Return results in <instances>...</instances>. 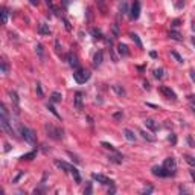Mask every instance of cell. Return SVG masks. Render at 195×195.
<instances>
[{"label":"cell","mask_w":195,"mask_h":195,"mask_svg":"<svg viewBox=\"0 0 195 195\" xmlns=\"http://www.w3.org/2000/svg\"><path fill=\"white\" fill-rule=\"evenodd\" d=\"M44 130H46L47 136L51 137V139H54V140H61L64 137V130L60 128V127H54L52 124H46Z\"/></svg>","instance_id":"6da1fadb"},{"label":"cell","mask_w":195,"mask_h":195,"mask_svg":"<svg viewBox=\"0 0 195 195\" xmlns=\"http://www.w3.org/2000/svg\"><path fill=\"white\" fill-rule=\"evenodd\" d=\"M20 134L24 139V142H28L29 145H35L37 143V136H35V133L31 128H26V127L20 125Z\"/></svg>","instance_id":"7a4b0ae2"},{"label":"cell","mask_w":195,"mask_h":195,"mask_svg":"<svg viewBox=\"0 0 195 195\" xmlns=\"http://www.w3.org/2000/svg\"><path fill=\"white\" fill-rule=\"evenodd\" d=\"M90 76H91V73L88 70H85V69H76L75 72H73V79H75L78 84L87 82L90 79Z\"/></svg>","instance_id":"3957f363"},{"label":"cell","mask_w":195,"mask_h":195,"mask_svg":"<svg viewBox=\"0 0 195 195\" xmlns=\"http://www.w3.org/2000/svg\"><path fill=\"white\" fill-rule=\"evenodd\" d=\"M0 125H2V128H3V131H6V134L8 136H15V131L12 130V125H11V122L8 120V116H0Z\"/></svg>","instance_id":"277c9868"},{"label":"cell","mask_w":195,"mask_h":195,"mask_svg":"<svg viewBox=\"0 0 195 195\" xmlns=\"http://www.w3.org/2000/svg\"><path fill=\"white\" fill-rule=\"evenodd\" d=\"M153 174L156 175V177H172V175H175L174 172H171V171H168L163 165L162 166H153Z\"/></svg>","instance_id":"5b68a950"},{"label":"cell","mask_w":195,"mask_h":195,"mask_svg":"<svg viewBox=\"0 0 195 195\" xmlns=\"http://www.w3.org/2000/svg\"><path fill=\"white\" fill-rule=\"evenodd\" d=\"M91 178L96 180L98 183L104 184V186H113V184H114V181H113L111 178H108V177H105V175H102V174H96V172H93V174H91Z\"/></svg>","instance_id":"8992f818"},{"label":"cell","mask_w":195,"mask_h":195,"mask_svg":"<svg viewBox=\"0 0 195 195\" xmlns=\"http://www.w3.org/2000/svg\"><path fill=\"white\" fill-rule=\"evenodd\" d=\"M160 93L165 96V98H168V99H172V101H177V94H175V91L171 88V87H166V85H162L160 88Z\"/></svg>","instance_id":"52a82bcc"},{"label":"cell","mask_w":195,"mask_h":195,"mask_svg":"<svg viewBox=\"0 0 195 195\" xmlns=\"http://www.w3.org/2000/svg\"><path fill=\"white\" fill-rule=\"evenodd\" d=\"M82 101H84V93L82 91H76L75 93V98H73V105L78 111L82 110Z\"/></svg>","instance_id":"ba28073f"},{"label":"cell","mask_w":195,"mask_h":195,"mask_svg":"<svg viewBox=\"0 0 195 195\" xmlns=\"http://www.w3.org/2000/svg\"><path fill=\"white\" fill-rule=\"evenodd\" d=\"M163 166H165L168 171H171V172H174V174H175V171H177V162H175V159H172V157L165 159Z\"/></svg>","instance_id":"9c48e42d"},{"label":"cell","mask_w":195,"mask_h":195,"mask_svg":"<svg viewBox=\"0 0 195 195\" xmlns=\"http://www.w3.org/2000/svg\"><path fill=\"white\" fill-rule=\"evenodd\" d=\"M140 15V3L137 2V0H134V3L131 6V11H130V18L131 20H137Z\"/></svg>","instance_id":"30bf717a"},{"label":"cell","mask_w":195,"mask_h":195,"mask_svg":"<svg viewBox=\"0 0 195 195\" xmlns=\"http://www.w3.org/2000/svg\"><path fill=\"white\" fill-rule=\"evenodd\" d=\"M66 60H67V63H69L70 67H73V69H78L79 67V61H78V57L75 54H69L66 57Z\"/></svg>","instance_id":"8fae6325"},{"label":"cell","mask_w":195,"mask_h":195,"mask_svg":"<svg viewBox=\"0 0 195 195\" xmlns=\"http://www.w3.org/2000/svg\"><path fill=\"white\" fill-rule=\"evenodd\" d=\"M102 58H104L102 51H98V52L94 54V57H93V67H94V69H98V67L102 66Z\"/></svg>","instance_id":"7c38bea8"},{"label":"cell","mask_w":195,"mask_h":195,"mask_svg":"<svg viewBox=\"0 0 195 195\" xmlns=\"http://www.w3.org/2000/svg\"><path fill=\"white\" fill-rule=\"evenodd\" d=\"M37 32L40 35H51V28H49V24H46V23H40L38 28H37Z\"/></svg>","instance_id":"4fadbf2b"},{"label":"cell","mask_w":195,"mask_h":195,"mask_svg":"<svg viewBox=\"0 0 195 195\" xmlns=\"http://www.w3.org/2000/svg\"><path fill=\"white\" fill-rule=\"evenodd\" d=\"M111 88H113V91H114L117 96H120V98H125V96H127V90L122 87L120 84H114V85H111Z\"/></svg>","instance_id":"5bb4252c"},{"label":"cell","mask_w":195,"mask_h":195,"mask_svg":"<svg viewBox=\"0 0 195 195\" xmlns=\"http://www.w3.org/2000/svg\"><path fill=\"white\" fill-rule=\"evenodd\" d=\"M117 52H119V55H120V57H128V55H130L128 46H127V44H124V43L117 44Z\"/></svg>","instance_id":"9a60e30c"},{"label":"cell","mask_w":195,"mask_h":195,"mask_svg":"<svg viewBox=\"0 0 195 195\" xmlns=\"http://www.w3.org/2000/svg\"><path fill=\"white\" fill-rule=\"evenodd\" d=\"M69 174H72V177H73V180H75V183L76 184H79L81 183V175H79V171L75 168V166H70V172Z\"/></svg>","instance_id":"2e32d148"},{"label":"cell","mask_w":195,"mask_h":195,"mask_svg":"<svg viewBox=\"0 0 195 195\" xmlns=\"http://www.w3.org/2000/svg\"><path fill=\"white\" fill-rule=\"evenodd\" d=\"M108 160H110V162H113V163H116V165H120V163H122V160H124V156L119 154V153L116 151L113 156H110V157H108Z\"/></svg>","instance_id":"e0dca14e"},{"label":"cell","mask_w":195,"mask_h":195,"mask_svg":"<svg viewBox=\"0 0 195 195\" xmlns=\"http://www.w3.org/2000/svg\"><path fill=\"white\" fill-rule=\"evenodd\" d=\"M9 96H11V101L14 102V110H15V113H18V111H20V110H18V102H20V101H18V94H17L15 91H11Z\"/></svg>","instance_id":"ac0fdd59"},{"label":"cell","mask_w":195,"mask_h":195,"mask_svg":"<svg viewBox=\"0 0 195 195\" xmlns=\"http://www.w3.org/2000/svg\"><path fill=\"white\" fill-rule=\"evenodd\" d=\"M145 125H146V128H150L151 131H157V128H159V125L156 124L154 119H146L145 120Z\"/></svg>","instance_id":"d6986e66"},{"label":"cell","mask_w":195,"mask_h":195,"mask_svg":"<svg viewBox=\"0 0 195 195\" xmlns=\"http://www.w3.org/2000/svg\"><path fill=\"white\" fill-rule=\"evenodd\" d=\"M169 38H171V40H175V41H181V40H183L181 34H180L178 31H175V29H171V31H169Z\"/></svg>","instance_id":"ffe728a7"},{"label":"cell","mask_w":195,"mask_h":195,"mask_svg":"<svg viewBox=\"0 0 195 195\" xmlns=\"http://www.w3.org/2000/svg\"><path fill=\"white\" fill-rule=\"evenodd\" d=\"M124 137H125L128 142H136V134H134L131 130H128V128L124 130Z\"/></svg>","instance_id":"44dd1931"},{"label":"cell","mask_w":195,"mask_h":195,"mask_svg":"<svg viewBox=\"0 0 195 195\" xmlns=\"http://www.w3.org/2000/svg\"><path fill=\"white\" fill-rule=\"evenodd\" d=\"M55 165H57L60 169L66 171V172H70V166H72V165H69V163H66V162H61V160H55Z\"/></svg>","instance_id":"7402d4cb"},{"label":"cell","mask_w":195,"mask_h":195,"mask_svg":"<svg viewBox=\"0 0 195 195\" xmlns=\"http://www.w3.org/2000/svg\"><path fill=\"white\" fill-rule=\"evenodd\" d=\"M90 32H91V35H93V38H94V40H104V34H102V31H101V29H96V28H93Z\"/></svg>","instance_id":"603a6c76"},{"label":"cell","mask_w":195,"mask_h":195,"mask_svg":"<svg viewBox=\"0 0 195 195\" xmlns=\"http://www.w3.org/2000/svg\"><path fill=\"white\" fill-rule=\"evenodd\" d=\"M61 99H63V96H61V93H60V91H54V93L51 94V102H54V104L61 102Z\"/></svg>","instance_id":"cb8c5ba5"},{"label":"cell","mask_w":195,"mask_h":195,"mask_svg":"<svg viewBox=\"0 0 195 195\" xmlns=\"http://www.w3.org/2000/svg\"><path fill=\"white\" fill-rule=\"evenodd\" d=\"M139 134H140V136H142L146 142H154V140H156V137H154V136H150V134L146 133L145 130H139Z\"/></svg>","instance_id":"d4e9b609"},{"label":"cell","mask_w":195,"mask_h":195,"mask_svg":"<svg viewBox=\"0 0 195 195\" xmlns=\"http://www.w3.org/2000/svg\"><path fill=\"white\" fill-rule=\"evenodd\" d=\"M130 38L136 43V46H137L139 49H142V47H143V44H142V41H140V38H139V35H137V34L131 32V34H130Z\"/></svg>","instance_id":"484cf974"},{"label":"cell","mask_w":195,"mask_h":195,"mask_svg":"<svg viewBox=\"0 0 195 195\" xmlns=\"http://www.w3.org/2000/svg\"><path fill=\"white\" fill-rule=\"evenodd\" d=\"M37 157V151H31V153H26L20 157V160H34Z\"/></svg>","instance_id":"4316f807"},{"label":"cell","mask_w":195,"mask_h":195,"mask_svg":"<svg viewBox=\"0 0 195 195\" xmlns=\"http://www.w3.org/2000/svg\"><path fill=\"white\" fill-rule=\"evenodd\" d=\"M119 11H120L122 15H125V14L128 12V3L125 2V0H122V2H120V5H119Z\"/></svg>","instance_id":"83f0119b"},{"label":"cell","mask_w":195,"mask_h":195,"mask_svg":"<svg viewBox=\"0 0 195 195\" xmlns=\"http://www.w3.org/2000/svg\"><path fill=\"white\" fill-rule=\"evenodd\" d=\"M184 160H186L187 165H190L192 168H195V157H192V156H184Z\"/></svg>","instance_id":"f1b7e54d"},{"label":"cell","mask_w":195,"mask_h":195,"mask_svg":"<svg viewBox=\"0 0 195 195\" xmlns=\"http://www.w3.org/2000/svg\"><path fill=\"white\" fill-rule=\"evenodd\" d=\"M47 110H51V113H52V114H54L57 119H61V116L58 114V111L54 108V105H52V104H47Z\"/></svg>","instance_id":"f546056e"},{"label":"cell","mask_w":195,"mask_h":195,"mask_svg":"<svg viewBox=\"0 0 195 195\" xmlns=\"http://www.w3.org/2000/svg\"><path fill=\"white\" fill-rule=\"evenodd\" d=\"M171 57H172V58H175V61H177V63H180V64H181V63H184V60H183V58H181V57H180V55H178L175 51H172V52H171Z\"/></svg>","instance_id":"4dcf8cb0"},{"label":"cell","mask_w":195,"mask_h":195,"mask_svg":"<svg viewBox=\"0 0 195 195\" xmlns=\"http://www.w3.org/2000/svg\"><path fill=\"white\" fill-rule=\"evenodd\" d=\"M163 73H165L163 69H156V70H154V76H156L157 79H162V78H163Z\"/></svg>","instance_id":"1f68e13d"},{"label":"cell","mask_w":195,"mask_h":195,"mask_svg":"<svg viewBox=\"0 0 195 195\" xmlns=\"http://www.w3.org/2000/svg\"><path fill=\"white\" fill-rule=\"evenodd\" d=\"M2 23H3V24L8 23V9H6V8L2 9Z\"/></svg>","instance_id":"d6a6232c"},{"label":"cell","mask_w":195,"mask_h":195,"mask_svg":"<svg viewBox=\"0 0 195 195\" xmlns=\"http://www.w3.org/2000/svg\"><path fill=\"white\" fill-rule=\"evenodd\" d=\"M35 91H37V94H38L40 98H43V96H44V93H43V88H41V84H40V82H37V85H35Z\"/></svg>","instance_id":"836d02e7"},{"label":"cell","mask_w":195,"mask_h":195,"mask_svg":"<svg viewBox=\"0 0 195 195\" xmlns=\"http://www.w3.org/2000/svg\"><path fill=\"white\" fill-rule=\"evenodd\" d=\"M111 31H113V35H114V38H117V37H119V26H117L116 23H114L113 26H111Z\"/></svg>","instance_id":"e575fe53"},{"label":"cell","mask_w":195,"mask_h":195,"mask_svg":"<svg viewBox=\"0 0 195 195\" xmlns=\"http://www.w3.org/2000/svg\"><path fill=\"white\" fill-rule=\"evenodd\" d=\"M101 145L104 146V148H107V150H110V151H113V153H116V150H114V146H113L111 143H107V142H102Z\"/></svg>","instance_id":"d590c367"},{"label":"cell","mask_w":195,"mask_h":195,"mask_svg":"<svg viewBox=\"0 0 195 195\" xmlns=\"http://www.w3.org/2000/svg\"><path fill=\"white\" fill-rule=\"evenodd\" d=\"M35 49H37V54L40 55V58H43V44L38 43V44L35 46Z\"/></svg>","instance_id":"8d00e7d4"},{"label":"cell","mask_w":195,"mask_h":195,"mask_svg":"<svg viewBox=\"0 0 195 195\" xmlns=\"http://www.w3.org/2000/svg\"><path fill=\"white\" fill-rule=\"evenodd\" d=\"M91 192H93V187H91V183H87V187L84 189V193H85V195H90Z\"/></svg>","instance_id":"74e56055"},{"label":"cell","mask_w":195,"mask_h":195,"mask_svg":"<svg viewBox=\"0 0 195 195\" xmlns=\"http://www.w3.org/2000/svg\"><path fill=\"white\" fill-rule=\"evenodd\" d=\"M180 23H181V20H180V18H175V20L171 21V26H172V28H178Z\"/></svg>","instance_id":"f35d334b"},{"label":"cell","mask_w":195,"mask_h":195,"mask_svg":"<svg viewBox=\"0 0 195 195\" xmlns=\"http://www.w3.org/2000/svg\"><path fill=\"white\" fill-rule=\"evenodd\" d=\"M63 23H64V26H66V29H67V31H72V26H70V23H69V20H67V18H64V17H63Z\"/></svg>","instance_id":"ab89813d"},{"label":"cell","mask_w":195,"mask_h":195,"mask_svg":"<svg viewBox=\"0 0 195 195\" xmlns=\"http://www.w3.org/2000/svg\"><path fill=\"white\" fill-rule=\"evenodd\" d=\"M67 154H69V156H70V157H72V159H73V160H75V162H76V163H78V165H79V163H81V159H78V156H75V154H73V153H70V151H69V153H67Z\"/></svg>","instance_id":"60d3db41"},{"label":"cell","mask_w":195,"mask_h":195,"mask_svg":"<svg viewBox=\"0 0 195 195\" xmlns=\"http://www.w3.org/2000/svg\"><path fill=\"white\" fill-rule=\"evenodd\" d=\"M113 117H114L116 120H120L122 117H124V113H122V111H117V113H114V114H113Z\"/></svg>","instance_id":"b9f144b4"},{"label":"cell","mask_w":195,"mask_h":195,"mask_svg":"<svg viewBox=\"0 0 195 195\" xmlns=\"http://www.w3.org/2000/svg\"><path fill=\"white\" fill-rule=\"evenodd\" d=\"M168 140H169L171 143H172V145H175V143H177V137H175V134H171V136L168 137Z\"/></svg>","instance_id":"7bdbcfd3"},{"label":"cell","mask_w":195,"mask_h":195,"mask_svg":"<svg viewBox=\"0 0 195 195\" xmlns=\"http://www.w3.org/2000/svg\"><path fill=\"white\" fill-rule=\"evenodd\" d=\"M153 190H154V187H153V186H148V187H145V189L142 190V193H151Z\"/></svg>","instance_id":"ee69618b"},{"label":"cell","mask_w":195,"mask_h":195,"mask_svg":"<svg viewBox=\"0 0 195 195\" xmlns=\"http://www.w3.org/2000/svg\"><path fill=\"white\" fill-rule=\"evenodd\" d=\"M2 72L3 73H8V64L5 61H2Z\"/></svg>","instance_id":"f6af8a7d"},{"label":"cell","mask_w":195,"mask_h":195,"mask_svg":"<svg viewBox=\"0 0 195 195\" xmlns=\"http://www.w3.org/2000/svg\"><path fill=\"white\" fill-rule=\"evenodd\" d=\"M44 192H46V187H38V189L34 190V193H37V195L38 193H44Z\"/></svg>","instance_id":"bcb514c9"},{"label":"cell","mask_w":195,"mask_h":195,"mask_svg":"<svg viewBox=\"0 0 195 195\" xmlns=\"http://www.w3.org/2000/svg\"><path fill=\"white\" fill-rule=\"evenodd\" d=\"M186 142L189 143V146H195V143H193V140H192V137H190V136H187V139H186Z\"/></svg>","instance_id":"7dc6e473"},{"label":"cell","mask_w":195,"mask_h":195,"mask_svg":"<svg viewBox=\"0 0 195 195\" xmlns=\"http://www.w3.org/2000/svg\"><path fill=\"white\" fill-rule=\"evenodd\" d=\"M23 175H24V172H20V174H18V175H17V177H15V178L12 180V183H17V181H18V180H20V178L23 177Z\"/></svg>","instance_id":"c3c4849f"},{"label":"cell","mask_w":195,"mask_h":195,"mask_svg":"<svg viewBox=\"0 0 195 195\" xmlns=\"http://www.w3.org/2000/svg\"><path fill=\"white\" fill-rule=\"evenodd\" d=\"M28 2L32 5V6H38V3H40V0H28Z\"/></svg>","instance_id":"681fc988"},{"label":"cell","mask_w":195,"mask_h":195,"mask_svg":"<svg viewBox=\"0 0 195 195\" xmlns=\"http://www.w3.org/2000/svg\"><path fill=\"white\" fill-rule=\"evenodd\" d=\"M143 88H146V90H150V88H151V85H150L148 81H143Z\"/></svg>","instance_id":"f907efd6"},{"label":"cell","mask_w":195,"mask_h":195,"mask_svg":"<svg viewBox=\"0 0 195 195\" xmlns=\"http://www.w3.org/2000/svg\"><path fill=\"white\" fill-rule=\"evenodd\" d=\"M189 75H190V79L195 82V70H190V72H189Z\"/></svg>","instance_id":"816d5d0a"},{"label":"cell","mask_w":195,"mask_h":195,"mask_svg":"<svg viewBox=\"0 0 195 195\" xmlns=\"http://www.w3.org/2000/svg\"><path fill=\"white\" fill-rule=\"evenodd\" d=\"M150 57H151V58H157V52H154V51L150 52Z\"/></svg>","instance_id":"f5cc1de1"},{"label":"cell","mask_w":195,"mask_h":195,"mask_svg":"<svg viewBox=\"0 0 195 195\" xmlns=\"http://www.w3.org/2000/svg\"><path fill=\"white\" fill-rule=\"evenodd\" d=\"M63 5H64V6L67 8V6L70 5V0H63Z\"/></svg>","instance_id":"db71d44e"},{"label":"cell","mask_w":195,"mask_h":195,"mask_svg":"<svg viewBox=\"0 0 195 195\" xmlns=\"http://www.w3.org/2000/svg\"><path fill=\"white\" fill-rule=\"evenodd\" d=\"M190 108H192V111L195 113V101H190Z\"/></svg>","instance_id":"11a10c76"},{"label":"cell","mask_w":195,"mask_h":195,"mask_svg":"<svg viewBox=\"0 0 195 195\" xmlns=\"http://www.w3.org/2000/svg\"><path fill=\"white\" fill-rule=\"evenodd\" d=\"M11 150V146H9V143H5V151H9Z\"/></svg>","instance_id":"9f6ffc18"},{"label":"cell","mask_w":195,"mask_h":195,"mask_svg":"<svg viewBox=\"0 0 195 195\" xmlns=\"http://www.w3.org/2000/svg\"><path fill=\"white\" fill-rule=\"evenodd\" d=\"M190 175H192V178H193V180H195V171H193V169H192V171H190Z\"/></svg>","instance_id":"6f0895ef"},{"label":"cell","mask_w":195,"mask_h":195,"mask_svg":"<svg viewBox=\"0 0 195 195\" xmlns=\"http://www.w3.org/2000/svg\"><path fill=\"white\" fill-rule=\"evenodd\" d=\"M180 192H189V190H187L186 187H180Z\"/></svg>","instance_id":"680465c9"},{"label":"cell","mask_w":195,"mask_h":195,"mask_svg":"<svg viewBox=\"0 0 195 195\" xmlns=\"http://www.w3.org/2000/svg\"><path fill=\"white\" fill-rule=\"evenodd\" d=\"M114 192H116V189H114V187H111V189L108 190V193H114Z\"/></svg>","instance_id":"91938a15"},{"label":"cell","mask_w":195,"mask_h":195,"mask_svg":"<svg viewBox=\"0 0 195 195\" xmlns=\"http://www.w3.org/2000/svg\"><path fill=\"white\" fill-rule=\"evenodd\" d=\"M192 29L195 31V21H192Z\"/></svg>","instance_id":"94428289"},{"label":"cell","mask_w":195,"mask_h":195,"mask_svg":"<svg viewBox=\"0 0 195 195\" xmlns=\"http://www.w3.org/2000/svg\"><path fill=\"white\" fill-rule=\"evenodd\" d=\"M192 43H193V44H195V37H193V38H192Z\"/></svg>","instance_id":"6125c7cd"}]
</instances>
